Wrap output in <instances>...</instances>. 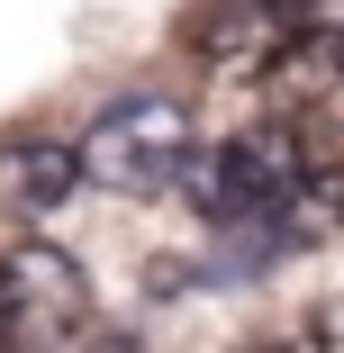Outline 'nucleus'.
I'll list each match as a JSON object with an SVG mask.
<instances>
[{
	"instance_id": "obj_1",
	"label": "nucleus",
	"mask_w": 344,
	"mask_h": 353,
	"mask_svg": "<svg viewBox=\"0 0 344 353\" xmlns=\"http://www.w3.org/2000/svg\"><path fill=\"white\" fill-rule=\"evenodd\" d=\"M299 172H308V154H299L290 127H245V136H227V145L190 154L181 199H190L218 236H254V245H272V227H281ZM272 254H281V245H272Z\"/></svg>"
},
{
	"instance_id": "obj_2",
	"label": "nucleus",
	"mask_w": 344,
	"mask_h": 353,
	"mask_svg": "<svg viewBox=\"0 0 344 353\" xmlns=\"http://www.w3.org/2000/svg\"><path fill=\"white\" fill-rule=\"evenodd\" d=\"M73 154H82V181L109 199H163V190H181L199 136H190V109L172 91H136V100H109L73 136Z\"/></svg>"
},
{
	"instance_id": "obj_3",
	"label": "nucleus",
	"mask_w": 344,
	"mask_h": 353,
	"mask_svg": "<svg viewBox=\"0 0 344 353\" xmlns=\"http://www.w3.org/2000/svg\"><path fill=\"white\" fill-rule=\"evenodd\" d=\"M82 326H91V272L63 245L28 236V245L0 254V335L19 353L28 344H73Z\"/></svg>"
},
{
	"instance_id": "obj_4",
	"label": "nucleus",
	"mask_w": 344,
	"mask_h": 353,
	"mask_svg": "<svg viewBox=\"0 0 344 353\" xmlns=\"http://www.w3.org/2000/svg\"><path fill=\"white\" fill-rule=\"evenodd\" d=\"M290 10L281 0H209V10L190 19V54L209 63L218 82H263L272 63L290 54Z\"/></svg>"
},
{
	"instance_id": "obj_5",
	"label": "nucleus",
	"mask_w": 344,
	"mask_h": 353,
	"mask_svg": "<svg viewBox=\"0 0 344 353\" xmlns=\"http://www.w3.org/2000/svg\"><path fill=\"white\" fill-rule=\"evenodd\" d=\"M73 190H82V154L63 136H10L0 145V218L10 227H45Z\"/></svg>"
},
{
	"instance_id": "obj_6",
	"label": "nucleus",
	"mask_w": 344,
	"mask_h": 353,
	"mask_svg": "<svg viewBox=\"0 0 344 353\" xmlns=\"http://www.w3.org/2000/svg\"><path fill=\"white\" fill-rule=\"evenodd\" d=\"M263 91H272V109H281V127L344 109V46L335 37H290V54L263 73Z\"/></svg>"
},
{
	"instance_id": "obj_7",
	"label": "nucleus",
	"mask_w": 344,
	"mask_h": 353,
	"mask_svg": "<svg viewBox=\"0 0 344 353\" xmlns=\"http://www.w3.org/2000/svg\"><path fill=\"white\" fill-rule=\"evenodd\" d=\"M326 236H344V163H308L299 190H290V208H281V227H272V245H281V254L326 245Z\"/></svg>"
},
{
	"instance_id": "obj_8",
	"label": "nucleus",
	"mask_w": 344,
	"mask_h": 353,
	"mask_svg": "<svg viewBox=\"0 0 344 353\" xmlns=\"http://www.w3.org/2000/svg\"><path fill=\"white\" fill-rule=\"evenodd\" d=\"M281 10H290L299 37H335L344 46V0H281Z\"/></svg>"
},
{
	"instance_id": "obj_9",
	"label": "nucleus",
	"mask_w": 344,
	"mask_h": 353,
	"mask_svg": "<svg viewBox=\"0 0 344 353\" xmlns=\"http://www.w3.org/2000/svg\"><path fill=\"white\" fill-rule=\"evenodd\" d=\"M308 353H344V299H326V308H317V335H308Z\"/></svg>"
},
{
	"instance_id": "obj_10",
	"label": "nucleus",
	"mask_w": 344,
	"mask_h": 353,
	"mask_svg": "<svg viewBox=\"0 0 344 353\" xmlns=\"http://www.w3.org/2000/svg\"><path fill=\"white\" fill-rule=\"evenodd\" d=\"M63 353H136V344H127V335H109V326H82Z\"/></svg>"
},
{
	"instance_id": "obj_11",
	"label": "nucleus",
	"mask_w": 344,
	"mask_h": 353,
	"mask_svg": "<svg viewBox=\"0 0 344 353\" xmlns=\"http://www.w3.org/2000/svg\"><path fill=\"white\" fill-rule=\"evenodd\" d=\"M236 353H308V335H245Z\"/></svg>"
}]
</instances>
